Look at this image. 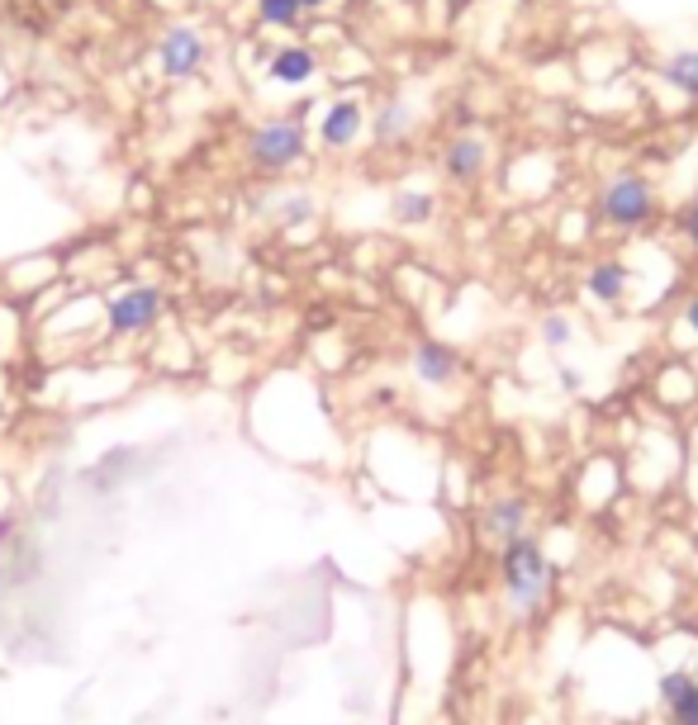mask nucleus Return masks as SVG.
Listing matches in <instances>:
<instances>
[{
	"label": "nucleus",
	"instance_id": "f257e3e1",
	"mask_svg": "<svg viewBox=\"0 0 698 725\" xmlns=\"http://www.w3.org/2000/svg\"><path fill=\"white\" fill-rule=\"evenodd\" d=\"M598 214H604L608 228H623V232L651 224V214H656L651 180L637 176V172H618L604 190H598Z\"/></svg>",
	"mask_w": 698,
	"mask_h": 725
},
{
	"label": "nucleus",
	"instance_id": "f03ea898",
	"mask_svg": "<svg viewBox=\"0 0 698 725\" xmlns=\"http://www.w3.org/2000/svg\"><path fill=\"white\" fill-rule=\"evenodd\" d=\"M504 588H509V602L527 612L532 602H537L546 588H552V565H546V555L537 541H527V536H513L509 550H504Z\"/></svg>",
	"mask_w": 698,
	"mask_h": 725
},
{
	"label": "nucleus",
	"instance_id": "7ed1b4c3",
	"mask_svg": "<svg viewBox=\"0 0 698 725\" xmlns=\"http://www.w3.org/2000/svg\"><path fill=\"white\" fill-rule=\"evenodd\" d=\"M305 124L299 120H266L253 143H247V162L257 166V172H286V166H295L299 157H305Z\"/></svg>",
	"mask_w": 698,
	"mask_h": 725
},
{
	"label": "nucleus",
	"instance_id": "20e7f679",
	"mask_svg": "<svg viewBox=\"0 0 698 725\" xmlns=\"http://www.w3.org/2000/svg\"><path fill=\"white\" fill-rule=\"evenodd\" d=\"M157 66H162V76H172V81L205 72V66H209V43H205V33H195V29H186V24L166 29L162 43H157Z\"/></svg>",
	"mask_w": 698,
	"mask_h": 725
},
{
	"label": "nucleus",
	"instance_id": "39448f33",
	"mask_svg": "<svg viewBox=\"0 0 698 725\" xmlns=\"http://www.w3.org/2000/svg\"><path fill=\"white\" fill-rule=\"evenodd\" d=\"M162 318V294L153 284H133V290L114 294L105 303V323L114 336H129V332H147Z\"/></svg>",
	"mask_w": 698,
	"mask_h": 725
},
{
	"label": "nucleus",
	"instance_id": "423d86ee",
	"mask_svg": "<svg viewBox=\"0 0 698 725\" xmlns=\"http://www.w3.org/2000/svg\"><path fill=\"white\" fill-rule=\"evenodd\" d=\"M314 72H319V58H314V48H305V43L276 48L271 62H266V81H271V86H286V91L314 81Z\"/></svg>",
	"mask_w": 698,
	"mask_h": 725
},
{
	"label": "nucleus",
	"instance_id": "0eeeda50",
	"mask_svg": "<svg viewBox=\"0 0 698 725\" xmlns=\"http://www.w3.org/2000/svg\"><path fill=\"white\" fill-rule=\"evenodd\" d=\"M361 133H366V110L357 105V100H332L324 124H319V143L332 147V152H342V147H352Z\"/></svg>",
	"mask_w": 698,
	"mask_h": 725
},
{
	"label": "nucleus",
	"instance_id": "6e6552de",
	"mask_svg": "<svg viewBox=\"0 0 698 725\" xmlns=\"http://www.w3.org/2000/svg\"><path fill=\"white\" fill-rule=\"evenodd\" d=\"M485 162H490V152H485V143L480 138H471V133H461V138H452L446 143V152H442V172L452 176V180H480V172H485Z\"/></svg>",
	"mask_w": 698,
	"mask_h": 725
},
{
	"label": "nucleus",
	"instance_id": "1a4fd4ad",
	"mask_svg": "<svg viewBox=\"0 0 698 725\" xmlns=\"http://www.w3.org/2000/svg\"><path fill=\"white\" fill-rule=\"evenodd\" d=\"M660 702L675 725H698V679H689V673H665Z\"/></svg>",
	"mask_w": 698,
	"mask_h": 725
},
{
	"label": "nucleus",
	"instance_id": "9d476101",
	"mask_svg": "<svg viewBox=\"0 0 698 725\" xmlns=\"http://www.w3.org/2000/svg\"><path fill=\"white\" fill-rule=\"evenodd\" d=\"M413 375L423 384H452L456 380V351H446L442 342H423L413 351Z\"/></svg>",
	"mask_w": 698,
	"mask_h": 725
},
{
	"label": "nucleus",
	"instance_id": "9b49d317",
	"mask_svg": "<svg viewBox=\"0 0 698 725\" xmlns=\"http://www.w3.org/2000/svg\"><path fill=\"white\" fill-rule=\"evenodd\" d=\"M366 133H371L376 143H404L409 133H413V110H409V100H390V105L380 110L371 124H366Z\"/></svg>",
	"mask_w": 698,
	"mask_h": 725
},
{
	"label": "nucleus",
	"instance_id": "f8f14e48",
	"mask_svg": "<svg viewBox=\"0 0 698 725\" xmlns=\"http://www.w3.org/2000/svg\"><path fill=\"white\" fill-rule=\"evenodd\" d=\"M627 284H632V271H627L623 261H598L594 271H589V280H585V290L598 303H618L627 294Z\"/></svg>",
	"mask_w": 698,
	"mask_h": 725
},
{
	"label": "nucleus",
	"instance_id": "ddd939ff",
	"mask_svg": "<svg viewBox=\"0 0 698 725\" xmlns=\"http://www.w3.org/2000/svg\"><path fill=\"white\" fill-rule=\"evenodd\" d=\"M390 214H394V224L419 228V224H428V218L438 214V195H432V190H399L390 199Z\"/></svg>",
	"mask_w": 698,
	"mask_h": 725
},
{
	"label": "nucleus",
	"instance_id": "4468645a",
	"mask_svg": "<svg viewBox=\"0 0 698 725\" xmlns=\"http://www.w3.org/2000/svg\"><path fill=\"white\" fill-rule=\"evenodd\" d=\"M660 76L670 81L675 91L698 95V48H679V53H670L665 66H660Z\"/></svg>",
	"mask_w": 698,
	"mask_h": 725
},
{
	"label": "nucleus",
	"instance_id": "2eb2a0df",
	"mask_svg": "<svg viewBox=\"0 0 698 725\" xmlns=\"http://www.w3.org/2000/svg\"><path fill=\"white\" fill-rule=\"evenodd\" d=\"M523 517H527V508H523V498H504V503H494L490 508V517H485V527L494 531V536H519L523 531Z\"/></svg>",
	"mask_w": 698,
	"mask_h": 725
},
{
	"label": "nucleus",
	"instance_id": "dca6fc26",
	"mask_svg": "<svg viewBox=\"0 0 698 725\" xmlns=\"http://www.w3.org/2000/svg\"><path fill=\"white\" fill-rule=\"evenodd\" d=\"M257 20L266 29H295L305 20V6L299 0H257Z\"/></svg>",
	"mask_w": 698,
	"mask_h": 725
},
{
	"label": "nucleus",
	"instance_id": "f3484780",
	"mask_svg": "<svg viewBox=\"0 0 698 725\" xmlns=\"http://www.w3.org/2000/svg\"><path fill=\"white\" fill-rule=\"evenodd\" d=\"M542 342L561 351L565 342H571V318H561V313H552V318H542Z\"/></svg>",
	"mask_w": 698,
	"mask_h": 725
},
{
	"label": "nucleus",
	"instance_id": "a211bd4d",
	"mask_svg": "<svg viewBox=\"0 0 698 725\" xmlns=\"http://www.w3.org/2000/svg\"><path fill=\"white\" fill-rule=\"evenodd\" d=\"M314 218V199L309 195H286V205H280V224H305Z\"/></svg>",
	"mask_w": 698,
	"mask_h": 725
},
{
	"label": "nucleus",
	"instance_id": "6ab92c4d",
	"mask_svg": "<svg viewBox=\"0 0 698 725\" xmlns=\"http://www.w3.org/2000/svg\"><path fill=\"white\" fill-rule=\"evenodd\" d=\"M679 232L689 238V247H698V199H689L685 214H679Z\"/></svg>",
	"mask_w": 698,
	"mask_h": 725
},
{
	"label": "nucleus",
	"instance_id": "aec40b11",
	"mask_svg": "<svg viewBox=\"0 0 698 725\" xmlns=\"http://www.w3.org/2000/svg\"><path fill=\"white\" fill-rule=\"evenodd\" d=\"M685 323H689V328H694V336H698V294L685 303Z\"/></svg>",
	"mask_w": 698,
	"mask_h": 725
},
{
	"label": "nucleus",
	"instance_id": "412c9836",
	"mask_svg": "<svg viewBox=\"0 0 698 725\" xmlns=\"http://www.w3.org/2000/svg\"><path fill=\"white\" fill-rule=\"evenodd\" d=\"M561 384H565V390H571V394L579 390V375H575V370H571V365H565V370H561Z\"/></svg>",
	"mask_w": 698,
	"mask_h": 725
},
{
	"label": "nucleus",
	"instance_id": "4be33fe9",
	"mask_svg": "<svg viewBox=\"0 0 698 725\" xmlns=\"http://www.w3.org/2000/svg\"><path fill=\"white\" fill-rule=\"evenodd\" d=\"M299 6H305V10H324L328 0H299Z\"/></svg>",
	"mask_w": 698,
	"mask_h": 725
}]
</instances>
